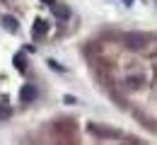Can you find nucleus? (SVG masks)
<instances>
[{"instance_id": "nucleus-8", "label": "nucleus", "mask_w": 157, "mask_h": 145, "mask_svg": "<svg viewBox=\"0 0 157 145\" xmlns=\"http://www.w3.org/2000/svg\"><path fill=\"white\" fill-rule=\"evenodd\" d=\"M10 116V109H5V106H0V121H5Z\"/></svg>"}, {"instance_id": "nucleus-5", "label": "nucleus", "mask_w": 157, "mask_h": 145, "mask_svg": "<svg viewBox=\"0 0 157 145\" xmlns=\"http://www.w3.org/2000/svg\"><path fill=\"white\" fill-rule=\"evenodd\" d=\"M32 34H34V39H39V36H44L46 34V22L39 20L36 24H34V29H32Z\"/></svg>"}, {"instance_id": "nucleus-4", "label": "nucleus", "mask_w": 157, "mask_h": 145, "mask_svg": "<svg viewBox=\"0 0 157 145\" xmlns=\"http://www.w3.org/2000/svg\"><path fill=\"white\" fill-rule=\"evenodd\" d=\"M2 27H5V29H10V32L15 34V32H17V20H15V17H10V15H5V17H2Z\"/></svg>"}, {"instance_id": "nucleus-7", "label": "nucleus", "mask_w": 157, "mask_h": 145, "mask_svg": "<svg viewBox=\"0 0 157 145\" xmlns=\"http://www.w3.org/2000/svg\"><path fill=\"white\" fill-rule=\"evenodd\" d=\"M15 65H17L20 70H24V56H22V53H17V56H15Z\"/></svg>"}, {"instance_id": "nucleus-2", "label": "nucleus", "mask_w": 157, "mask_h": 145, "mask_svg": "<svg viewBox=\"0 0 157 145\" xmlns=\"http://www.w3.org/2000/svg\"><path fill=\"white\" fill-rule=\"evenodd\" d=\"M143 44H145L143 34H126V46L128 48H143Z\"/></svg>"}, {"instance_id": "nucleus-6", "label": "nucleus", "mask_w": 157, "mask_h": 145, "mask_svg": "<svg viewBox=\"0 0 157 145\" xmlns=\"http://www.w3.org/2000/svg\"><path fill=\"white\" fill-rule=\"evenodd\" d=\"M126 87H128V90H138V87H143V80H140V78H128V80H126Z\"/></svg>"}, {"instance_id": "nucleus-11", "label": "nucleus", "mask_w": 157, "mask_h": 145, "mask_svg": "<svg viewBox=\"0 0 157 145\" xmlns=\"http://www.w3.org/2000/svg\"><path fill=\"white\" fill-rule=\"evenodd\" d=\"M131 2H133V0H126V5H131Z\"/></svg>"}, {"instance_id": "nucleus-10", "label": "nucleus", "mask_w": 157, "mask_h": 145, "mask_svg": "<svg viewBox=\"0 0 157 145\" xmlns=\"http://www.w3.org/2000/svg\"><path fill=\"white\" fill-rule=\"evenodd\" d=\"M44 2H48V5H53V2H56V0H44Z\"/></svg>"}, {"instance_id": "nucleus-3", "label": "nucleus", "mask_w": 157, "mask_h": 145, "mask_svg": "<svg viewBox=\"0 0 157 145\" xmlns=\"http://www.w3.org/2000/svg\"><path fill=\"white\" fill-rule=\"evenodd\" d=\"M36 94H39V92H36L34 85H24V87H22V99H24V102H34Z\"/></svg>"}, {"instance_id": "nucleus-9", "label": "nucleus", "mask_w": 157, "mask_h": 145, "mask_svg": "<svg viewBox=\"0 0 157 145\" xmlns=\"http://www.w3.org/2000/svg\"><path fill=\"white\" fill-rule=\"evenodd\" d=\"M48 65H51L53 70H58V73H63V68H60V65H58V63H56V61H48Z\"/></svg>"}, {"instance_id": "nucleus-1", "label": "nucleus", "mask_w": 157, "mask_h": 145, "mask_svg": "<svg viewBox=\"0 0 157 145\" xmlns=\"http://www.w3.org/2000/svg\"><path fill=\"white\" fill-rule=\"evenodd\" d=\"M51 12H53V17H56L58 22H65L68 17H70V10H68L65 5H58V2L51 5Z\"/></svg>"}]
</instances>
